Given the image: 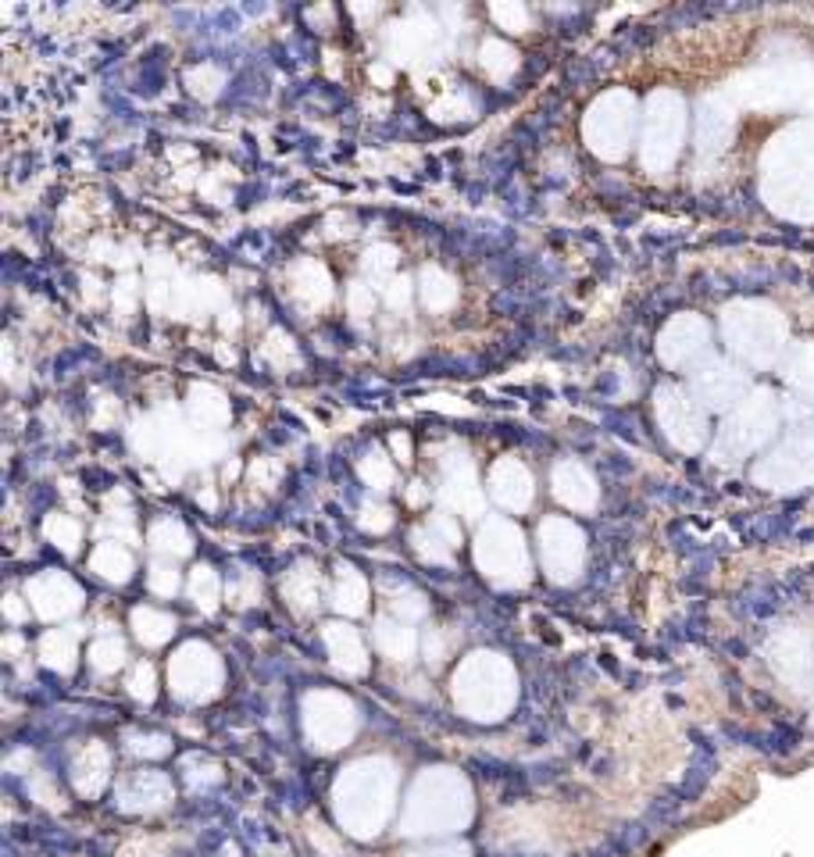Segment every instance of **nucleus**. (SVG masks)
<instances>
[{"label":"nucleus","instance_id":"6e6552de","mask_svg":"<svg viewBox=\"0 0 814 857\" xmlns=\"http://www.w3.org/2000/svg\"><path fill=\"white\" fill-rule=\"evenodd\" d=\"M29 593H32L39 614H46V618H57V614H68L79 607V589L61 575L36 578V586H29Z\"/></svg>","mask_w":814,"mask_h":857},{"label":"nucleus","instance_id":"f03ea898","mask_svg":"<svg viewBox=\"0 0 814 857\" xmlns=\"http://www.w3.org/2000/svg\"><path fill=\"white\" fill-rule=\"evenodd\" d=\"M471 818L468 786L453 775H425L403 811V832L428 836V832H457Z\"/></svg>","mask_w":814,"mask_h":857},{"label":"nucleus","instance_id":"423d86ee","mask_svg":"<svg viewBox=\"0 0 814 857\" xmlns=\"http://www.w3.org/2000/svg\"><path fill=\"white\" fill-rule=\"evenodd\" d=\"M218 686V661L207 646L189 643L179 650V657L171 661V689H179L182 696H207Z\"/></svg>","mask_w":814,"mask_h":857},{"label":"nucleus","instance_id":"20e7f679","mask_svg":"<svg viewBox=\"0 0 814 857\" xmlns=\"http://www.w3.org/2000/svg\"><path fill=\"white\" fill-rule=\"evenodd\" d=\"M478 564L496 582H521L525 578V546L521 536L507 525H489L478 536Z\"/></svg>","mask_w":814,"mask_h":857},{"label":"nucleus","instance_id":"7ed1b4c3","mask_svg":"<svg viewBox=\"0 0 814 857\" xmlns=\"http://www.w3.org/2000/svg\"><path fill=\"white\" fill-rule=\"evenodd\" d=\"M457 703L471 718H500V711L511 703V671L496 653H475L453 678Z\"/></svg>","mask_w":814,"mask_h":857},{"label":"nucleus","instance_id":"ddd939ff","mask_svg":"<svg viewBox=\"0 0 814 857\" xmlns=\"http://www.w3.org/2000/svg\"><path fill=\"white\" fill-rule=\"evenodd\" d=\"M132 625H136V636L143 639V643H164L168 639V632H171V618H164V614H157V611H136L132 614Z\"/></svg>","mask_w":814,"mask_h":857},{"label":"nucleus","instance_id":"1a4fd4ad","mask_svg":"<svg viewBox=\"0 0 814 857\" xmlns=\"http://www.w3.org/2000/svg\"><path fill=\"white\" fill-rule=\"evenodd\" d=\"M168 800V782L157 771H139L121 786V807L129 811H154Z\"/></svg>","mask_w":814,"mask_h":857},{"label":"nucleus","instance_id":"9d476101","mask_svg":"<svg viewBox=\"0 0 814 857\" xmlns=\"http://www.w3.org/2000/svg\"><path fill=\"white\" fill-rule=\"evenodd\" d=\"M325 639H328V650H332V657H336V664L343 671H364V650H361V643H357V636L350 628L328 625Z\"/></svg>","mask_w":814,"mask_h":857},{"label":"nucleus","instance_id":"dca6fc26","mask_svg":"<svg viewBox=\"0 0 814 857\" xmlns=\"http://www.w3.org/2000/svg\"><path fill=\"white\" fill-rule=\"evenodd\" d=\"M378 643H382V650H386V653H393V657H403V653L411 650V632H407L403 625H382V632H378Z\"/></svg>","mask_w":814,"mask_h":857},{"label":"nucleus","instance_id":"aec40b11","mask_svg":"<svg viewBox=\"0 0 814 857\" xmlns=\"http://www.w3.org/2000/svg\"><path fill=\"white\" fill-rule=\"evenodd\" d=\"M154 589H157V593H171V589H175V571L157 568V575H154Z\"/></svg>","mask_w":814,"mask_h":857},{"label":"nucleus","instance_id":"6ab92c4d","mask_svg":"<svg viewBox=\"0 0 814 857\" xmlns=\"http://www.w3.org/2000/svg\"><path fill=\"white\" fill-rule=\"evenodd\" d=\"M132 693H136V696H143V700H150V696H154V671H150L146 664H139V668H136V675H132Z\"/></svg>","mask_w":814,"mask_h":857},{"label":"nucleus","instance_id":"a211bd4d","mask_svg":"<svg viewBox=\"0 0 814 857\" xmlns=\"http://www.w3.org/2000/svg\"><path fill=\"white\" fill-rule=\"evenodd\" d=\"M193 596H196V603H207V607H211V600H214V575H211V568H196Z\"/></svg>","mask_w":814,"mask_h":857},{"label":"nucleus","instance_id":"0eeeda50","mask_svg":"<svg viewBox=\"0 0 814 857\" xmlns=\"http://www.w3.org/2000/svg\"><path fill=\"white\" fill-rule=\"evenodd\" d=\"M543 539V561L553 578H571L578 561H582V532L564 525V521H546L539 528Z\"/></svg>","mask_w":814,"mask_h":857},{"label":"nucleus","instance_id":"2eb2a0df","mask_svg":"<svg viewBox=\"0 0 814 857\" xmlns=\"http://www.w3.org/2000/svg\"><path fill=\"white\" fill-rule=\"evenodd\" d=\"M43 657H46V664L68 671V668H71V636H61V632L46 636V639H43Z\"/></svg>","mask_w":814,"mask_h":857},{"label":"nucleus","instance_id":"39448f33","mask_svg":"<svg viewBox=\"0 0 814 857\" xmlns=\"http://www.w3.org/2000/svg\"><path fill=\"white\" fill-rule=\"evenodd\" d=\"M307 732L314 739V746H339L350 732H353V714H350V703L332 696V693H314L307 696Z\"/></svg>","mask_w":814,"mask_h":857},{"label":"nucleus","instance_id":"412c9836","mask_svg":"<svg viewBox=\"0 0 814 857\" xmlns=\"http://www.w3.org/2000/svg\"><path fill=\"white\" fill-rule=\"evenodd\" d=\"M411 857H468V850H461V846H436V850H421V853H411Z\"/></svg>","mask_w":814,"mask_h":857},{"label":"nucleus","instance_id":"f3484780","mask_svg":"<svg viewBox=\"0 0 814 857\" xmlns=\"http://www.w3.org/2000/svg\"><path fill=\"white\" fill-rule=\"evenodd\" d=\"M93 664L104 668V671H107V668H118V664H121V643H118V639L96 643V646H93Z\"/></svg>","mask_w":814,"mask_h":857},{"label":"nucleus","instance_id":"f257e3e1","mask_svg":"<svg viewBox=\"0 0 814 857\" xmlns=\"http://www.w3.org/2000/svg\"><path fill=\"white\" fill-rule=\"evenodd\" d=\"M393 768L382 761H361L346 768V775L336 782V818L346 832L368 839L378 836L389 807H393Z\"/></svg>","mask_w":814,"mask_h":857},{"label":"nucleus","instance_id":"f8f14e48","mask_svg":"<svg viewBox=\"0 0 814 857\" xmlns=\"http://www.w3.org/2000/svg\"><path fill=\"white\" fill-rule=\"evenodd\" d=\"M93 568H96L100 575H107V578H118V582H125V578H129V568H132V561H129V553H125V550H118L114 543H104V546L93 553Z\"/></svg>","mask_w":814,"mask_h":857},{"label":"nucleus","instance_id":"9b49d317","mask_svg":"<svg viewBox=\"0 0 814 857\" xmlns=\"http://www.w3.org/2000/svg\"><path fill=\"white\" fill-rule=\"evenodd\" d=\"M104 778H107V757L100 746H93L79 764H75V786L79 793H100L104 789Z\"/></svg>","mask_w":814,"mask_h":857},{"label":"nucleus","instance_id":"4468645a","mask_svg":"<svg viewBox=\"0 0 814 857\" xmlns=\"http://www.w3.org/2000/svg\"><path fill=\"white\" fill-rule=\"evenodd\" d=\"M336 607H339V611H350V614H357V611L364 607V586H361V578H357L350 568H346V575L339 578Z\"/></svg>","mask_w":814,"mask_h":857}]
</instances>
